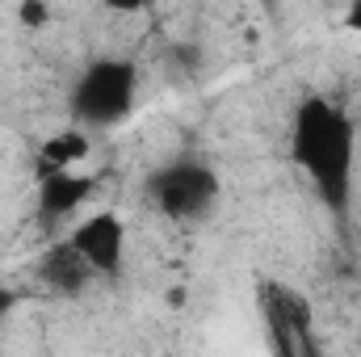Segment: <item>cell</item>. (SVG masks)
Returning a JSON list of instances; mask_svg holds the SVG:
<instances>
[{"instance_id": "cell-12", "label": "cell", "mask_w": 361, "mask_h": 357, "mask_svg": "<svg viewBox=\"0 0 361 357\" xmlns=\"http://www.w3.org/2000/svg\"><path fill=\"white\" fill-rule=\"evenodd\" d=\"M13 307H17V294H13V290H8V286L0 282V324H4L8 315H13Z\"/></svg>"}, {"instance_id": "cell-1", "label": "cell", "mask_w": 361, "mask_h": 357, "mask_svg": "<svg viewBox=\"0 0 361 357\" xmlns=\"http://www.w3.org/2000/svg\"><path fill=\"white\" fill-rule=\"evenodd\" d=\"M290 164L332 214H345L357 177V122L349 109L324 92H307L290 118Z\"/></svg>"}, {"instance_id": "cell-13", "label": "cell", "mask_w": 361, "mask_h": 357, "mask_svg": "<svg viewBox=\"0 0 361 357\" xmlns=\"http://www.w3.org/2000/svg\"><path fill=\"white\" fill-rule=\"evenodd\" d=\"M261 4H265V8H277V4H281V0H261Z\"/></svg>"}, {"instance_id": "cell-4", "label": "cell", "mask_w": 361, "mask_h": 357, "mask_svg": "<svg viewBox=\"0 0 361 357\" xmlns=\"http://www.w3.org/2000/svg\"><path fill=\"white\" fill-rule=\"evenodd\" d=\"M257 311L265 320L269 345L281 357H311L319 349V341H315V307L298 286L265 277L257 286Z\"/></svg>"}, {"instance_id": "cell-7", "label": "cell", "mask_w": 361, "mask_h": 357, "mask_svg": "<svg viewBox=\"0 0 361 357\" xmlns=\"http://www.w3.org/2000/svg\"><path fill=\"white\" fill-rule=\"evenodd\" d=\"M34 277H38L47 290H55V294H80V290H89V282H97L92 265L76 253V248H72V240H68V236H63V240H55V244L38 257Z\"/></svg>"}, {"instance_id": "cell-11", "label": "cell", "mask_w": 361, "mask_h": 357, "mask_svg": "<svg viewBox=\"0 0 361 357\" xmlns=\"http://www.w3.org/2000/svg\"><path fill=\"white\" fill-rule=\"evenodd\" d=\"M341 21H345V30H353L361 38V0H349V4H345V17H341Z\"/></svg>"}, {"instance_id": "cell-3", "label": "cell", "mask_w": 361, "mask_h": 357, "mask_svg": "<svg viewBox=\"0 0 361 357\" xmlns=\"http://www.w3.org/2000/svg\"><path fill=\"white\" fill-rule=\"evenodd\" d=\"M219 193H223L219 173L193 156H177L147 177V202L169 223H202L219 206Z\"/></svg>"}, {"instance_id": "cell-5", "label": "cell", "mask_w": 361, "mask_h": 357, "mask_svg": "<svg viewBox=\"0 0 361 357\" xmlns=\"http://www.w3.org/2000/svg\"><path fill=\"white\" fill-rule=\"evenodd\" d=\"M72 248L92 265L97 277H118L126 265V219L118 210H92L68 231Z\"/></svg>"}, {"instance_id": "cell-6", "label": "cell", "mask_w": 361, "mask_h": 357, "mask_svg": "<svg viewBox=\"0 0 361 357\" xmlns=\"http://www.w3.org/2000/svg\"><path fill=\"white\" fill-rule=\"evenodd\" d=\"M97 177L80 169H55V173H38V219L42 223H63L72 214H80V206L92 198Z\"/></svg>"}, {"instance_id": "cell-8", "label": "cell", "mask_w": 361, "mask_h": 357, "mask_svg": "<svg viewBox=\"0 0 361 357\" xmlns=\"http://www.w3.org/2000/svg\"><path fill=\"white\" fill-rule=\"evenodd\" d=\"M89 156H92V131L72 122V126H63V131H55V135L42 139V147H38V173L80 169Z\"/></svg>"}, {"instance_id": "cell-9", "label": "cell", "mask_w": 361, "mask_h": 357, "mask_svg": "<svg viewBox=\"0 0 361 357\" xmlns=\"http://www.w3.org/2000/svg\"><path fill=\"white\" fill-rule=\"evenodd\" d=\"M51 17H55L51 0H17V21H21L25 30H47Z\"/></svg>"}, {"instance_id": "cell-2", "label": "cell", "mask_w": 361, "mask_h": 357, "mask_svg": "<svg viewBox=\"0 0 361 357\" xmlns=\"http://www.w3.org/2000/svg\"><path fill=\"white\" fill-rule=\"evenodd\" d=\"M135 101H139V68L130 59L101 55L76 76L68 92V114L85 131H109L130 118Z\"/></svg>"}, {"instance_id": "cell-10", "label": "cell", "mask_w": 361, "mask_h": 357, "mask_svg": "<svg viewBox=\"0 0 361 357\" xmlns=\"http://www.w3.org/2000/svg\"><path fill=\"white\" fill-rule=\"evenodd\" d=\"M101 8H109V13H122V17H130V13H143V8H147V0H101Z\"/></svg>"}]
</instances>
